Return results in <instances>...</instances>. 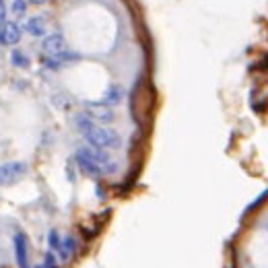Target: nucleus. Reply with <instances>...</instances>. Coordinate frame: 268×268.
Segmentation results:
<instances>
[{"label":"nucleus","instance_id":"nucleus-1","mask_svg":"<svg viewBox=\"0 0 268 268\" xmlns=\"http://www.w3.org/2000/svg\"><path fill=\"white\" fill-rule=\"evenodd\" d=\"M77 124H79L81 132L85 134L87 143L91 145V147H95V149H116V147H120V137L114 130L99 128V126H95L91 120L85 118V116L77 118Z\"/></svg>","mask_w":268,"mask_h":268},{"label":"nucleus","instance_id":"nucleus-2","mask_svg":"<svg viewBox=\"0 0 268 268\" xmlns=\"http://www.w3.org/2000/svg\"><path fill=\"white\" fill-rule=\"evenodd\" d=\"M77 163L89 175H101V173L114 171V163H111V159L105 153L97 151L95 147L93 149H81L77 153Z\"/></svg>","mask_w":268,"mask_h":268},{"label":"nucleus","instance_id":"nucleus-3","mask_svg":"<svg viewBox=\"0 0 268 268\" xmlns=\"http://www.w3.org/2000/svg\"><path fill=\"white\" fill-rule=\"evenodd\" d=\"M27 163L23 161H11V163H5L0 165V186H11L15 182H19L21 177L27 173Z\"/></svg>","mask_w":268,"mask_h":268},{"label":"nucleus","instance_id":"nucleus-4","mask_svg":"<svg viewBox=\"0 0 268 268\" xmlns=\"http://www.w3.org/2000/svg\"><path fill=\"white\" fill-rule=\"evenodd\" d=\"M21 39V29L17 23H11V21H5L3 25H0V43L3 46H13Z\"/></svg>","mask_w":268,"mask_h":268},{"label":"nucleus","instance_id":"nucleus-5","mask_svg":"<svg viewBox=\"0 0 268 268\" xmlns=\"http://www.w3.org/2000/svg\"><path fill=\"white\" fill-rule=\"evenodd\" d=\"M66 50V41L60 33H52L48 35L46 39H43V52H46L48 56H58Z\"/></svg>","mask_w":268,"mask_h":268},{"label":"nucleus","instance_id":"nucleus-6","mask_svg":"<svg viewBox=\"0 0 268 268\" xmlns=\"http://www.w3.org/2000/svg\"><path fill=\"white\" fill-rule=\"evenodd\" d=\"M13 243H15V258H17V264L19 266H27L29 264V256H27V237H25V233H17L15 235V239H13Z\"/></svg>","mask_w":268,"mask_h":268},{"label":"nucleus","instance_id":"nucleus-7","mask_svg":"<svg viewBox=\"0 0 268 268\" xmlns=\"http://www.w3.org/2000/svg\"><path fill=\"white\" fill-rule=\"evenodd\" d=\"M25 29H27L31 35H35V37L46 35V19H41V17H33V19H29V21H27V25H25Z\"/></svg>","mask_w":268,"mask_h":268},{"label":"nucleus","instance_id":"nucleus-8","mask_svg":"<svg viewBox=\"0 0 268 268\" xmlns=\"http://www.w3.org/2000/svg\"><path fill=\"white\" fill-rule=\"evenodd\" d=\"M11 60H13V64L17 66V69H29V58H27L25 54H21V52H13Z\"/></svg>","mask_w":268,"mask_h":268},{"label":"nucleus","instance_id":"nucleus-9","mask_svg":"<svg viewBox=\"0 0 268 268\" xmlns=\"http://www.w3.org/2000/svg\"><path fill=\"white\" fill-rule=\"evenodd\" d=\"M48 243H50V250H52V252H60L62 241H60V235H58L54 229H52L50 235H48Z\"/></svg>","mask_w":268,"mask_h":268},{"label":"nucleus","instance_id":"nucleus-10","mask_svg":"<svg viewBox=\"0 0 268 268\" xmlns=\"http://www.w3.org/2000/svg\"><path fill=\"white\" fill-rule=\"evenodd\" d=\"M27 9V3L25 0H13V13L15 15H23Z\"/></svg>","mask_w":268,"mask_h":268},{"label":"nucleus","instance_id":"nucleus-11","mask_svg":"<svg viewBox=\"0 0 268 268\" xmlns=\"http://www.w3.org/2000/svg\"><path fill=\"white\" fill-rule=\"evenodd\" d=\"M116 101H120V89H111L109 91V97H107V103H116Z\"/></svg>","mask_w":268,"mask_h":268},{"label":"nucleus","instance_id":"nucleus-12","mask_svg":"<svg viewBox=\"0 0 268 268\" xmlns=\"http://www.w3.org/2000/svg\"><path fill=\"white\" fill-rule=\"evenodd\" d=\"M43 266H56V258H54V254H52V252L46 256V262H43Z\"/></svg>","mask_w":268,"mask_h":268},{"label":"nucleus","instance_id":"nucleus-13","mask_svg":"<svg viewBox=\"0 0 268 268\" xmlns=\"http://www.w3.org/2000/svg\"><path fill=\"white\" fill-rule=\"evenodd\" d=\"M29 3H31V5H43L46 0H29Z\"/></svg>","mask_w":268,"mask_h":268},{"label":"nucleus","instance_id":"nucleus-14","mask_svg":"<svg viewBox=\"0 0 268 268\" xmlns=\"http://www.w3.org/2000/svg\"><path fill=\"white\" fill-rule=\"evenodd\" d=\"M0 5H3V0H0Z\"/></svg>","mask_w":268,"mask_h":268}]
</instances>
